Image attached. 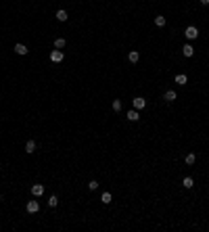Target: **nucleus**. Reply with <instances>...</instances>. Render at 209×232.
I'll use <instances>...</instances> for the list:
<instances>
[{
  "label": "nucleus",
  "instance_id": "nucleus-19",
  "mask_svg": "<svg viewBox=\"0 0 209 232\" xmlns=\"http://www.w3.org/2000/svg\"><path fill=\"white\" fill-rule=\"evenodd\" d=\"M101 201H103L104 205H109V203H111V192H103V197H101Z\"/></svg>",
  "mask_w": 209,
  "mask_h": 232
},
{
  "label": "nucleus",
  "instance_id": "nucleus-15",
  "mask_svg": "<svg viewBox=\"0 0 209 232\" xmlns=\"http://www.w3.org/2000/svg\"><path fill=\"white\" fill-rule=\"evenodd\" d=\"M65 44H67V42H65V38H57V40H55V48H59V50H61V48H65Z\"/></svg>",
  "mask_w": 209,
  "mask_h": 232
},
{
  "label": "nucleus",
  "instance_id": "nucleus-17",
  "mask_svg": "<svg viewBox=\"0 0 209 232\" xmlns=\"http://www.w3.org/2000/svg\"><path fill=\"white\" fill-rule=\"evenodd\" d=\"M155 25H157V27H163V25H165V17L157 15V17H155Z\"/></svg>",
  "mask_w": 209,
  "mask_h": 232
},
{
  "label": "nucleus",
  "instance_id": "nucleus-2",
  "mask_svg": "<svg viewBox=\"0 0 209 232\" xmlns=\"http://www.w3.org/2000/svg\"><path fill=\"white\" fill-rule=\"evenodd\" d=\"M132 105H134V109H136V111H140V109H144V107H146V101H144L142 96H136V98L132 101Z\"/></svg>",
  "mask_w": 209,
  "mask_h": 232
},
{
  "label": "nucleus",
  "instance_id": "nucleus-16",
  "mask_svg": "<svg viewBox=\"0 0 209 232\" xmlns=\"http://www.w3.org/2000/svg\"><path fill=\"white\" fill-rule=\"evenodd\" d=\"M184 161H186V165H192V163L197 161V157H195L192 153H188V155H186V157H184Z\"/></svg>",
  "mask_w": 209,
  "mask_h": 232
},
{
  "label": "nucleus",
  "instance_id": "nucleus-7",
  "mask_svg": "<svg viewBox=\"0 0 209 232\" xmlns=\"http://www.w3.org/2000/svg\"><path fill=\"white\" fill-rule=\"evenodd\" d=\"M15 52L23 57V55H27L29 50H27V46H25V44H21V42H19V44H15Z\"/></svg>",
  "mask_w": 209,
  "mask_h": 232
},
{
  "label": "nucleus",
  "instance_id": "nucleus-18",
  "mask_svg": "<svg viewBox=\"0 0 209 232\" xmlns=\"http://www.w3.org/2000/svg\"><path fill=\"white\" fill-rule=\"evenodd\" d=\"M57 205H59V199L55 197V195H52V197L48 199V207H52V209H55V207H57Z\"/></svg>",
  "mask_w": 209,
  "mask_h": 232
},
{
  "label": "nucleus",
  "instance_id": "nucleus-3",
  "mask_svg": "<svg viewBox=\"0 0 209 232\" xmlns=\"http://www.w3.org/2000/svg\"><path fill=\"white\" fill-rule=\"evenodd\" d=\"M50 61H52V63H61V61H63V50H52V52H50Z\"/></svg>",
  "mask_w": 209,
  "mask_h": 232
},
{
  "label": "nucleus",
  "instance_id": "nucleus-20",
  "mask_svg": "<svg viewBox=\"0 0 209 232\" xmlns=\"http://www.w3.org/2000/svg\"><path fill=\"white\" fill-rule=\"evenodd\" d=\"M111 107H113V111H121V101H119V98H115Z\"/></svg>",
  "mask_w": 209,
  "mask_h": 232
},
{
  "label": "nucleus",
  "instance_id": "nucleus-5",
  "mask_svg": "<svg viewBox=\"0 0 209 232\" xmlns=\"http://www.w3.org/2000/svg\"><path fill=\"white\" fill-rule=\"evenodd\" d=\"M32 195H34V197H42V195H44V186L42 184H34L32 186Z\"/></svg>",
  "mask_w": 209,
  "mask_h": 232
},
{
  "label": "nucleus",
  "instance_id": "nucleus-4",
  "mask_svg": "<svg viewBox=\"0 0 209 232\" xmlns=\"http://www.w3.org/2000/svg\"><path fill=\"white\" fill-rule=\"evenodd\" d=\"M176 98H178V94H176L174 90H167V92L163 94V101H165V103H174Z\"/></svg>",
  "mask_w": 209,
  "mask_h": 232
},
{
  "label": "nucleus",
  "instance_id": "nucleus-12",
  "mask_svg": "<svg viewBox=\"0 0 209 232\" xmlns=\"http://www.w3.org/2000/svg\"><path fill=\"white\" fill-rule=\"evenodd\" d=\"M34 151H36V140H27V144H25V153L32 155Z\"/></svg>",
  "mask_w": 209,
  "mask_h": 232
},
{
  "label": "nucleus",
  "instance_id": "nucleus-11",
  "mask_svg": "<svg viewBox=\"0 0 209 232\" xmlns=\"http://www.w3.org/2000/svg\"><path fill=\"white\" fill-rule=\"evenodd\" d=\"M128 119H130V121H138V119H140V113L136 111V109H132V111H128Z\"/></svg>",
  "mask_w": 209,
  "mask_h": 232
},
{
  "label": "nucleus",
  "instance_id": "nucleus-22",
  "mask_svg": "<svg viewBox=\"0 0 209 232\" xmlns=\"http://www.w3.org/2000/svg\"><path fill=\"white\" fill-rule=\"evenodd\" d=\"M201 4H205V6H207V4H209V0H201Z\"/></svg>",
  "mask_w": 209,
  "mask_h": 232
},
{
  "label": "nucleus",
  "instance_id": "nucleus-13",
  "mask_svg": "<svg viewBox=\"0 0 209 232\" xmlns=\"http://www.w3.org/2000/svg\"><path fill=\"white\" fill-rule=\"evenodd\" d=\"M186 82H188V78H186L184 73H178V75H176V84H180V86H184Z\"/></svg>",
  "mask_w": 209,
  "mask_h": 232
},
{
  "label": "nucleus",
  "instance_id": "nucleus-8",
  "mask_svg": "<svg viewBox=\"0 0 209 232\" xmlns=\"http://www.w3.org/2000/svg\"><path fill=\"white\" fill-rule=\"evenodd\" d=\"M182 55H184V57H192V55H195V48L190 46V44H184V46H182Z\"/></svg>",
  "mask_w": 209,
  "mask_h": 232
},
{
  "label": "nucleus",
  "instance_id": "nucleus-21",
  "mask_svg": "<svg viewBox=\"0 0 209 232\" xmlns=\"http://www.w3.org/2000/svg\"><path fill=\"white\" fill-rule=\"evenodd\" d=\"M88 188H90V190H96V188H98V182H96V180H90V182H88Z\"/></svg>",
  "mask_w": 209,
  "mask_h": 232
},
{
  "label": "nucleus",
  "instance_id": "nucleus-23",
  "mask_svg": "<svg viewBox=\"0 0 209 232\" xmlns=\"http://www.w3.org/2000/svg\"><path fill=\"white\" fill-rule=\"evenodd\" d=\"M0 199H2V195H0Z\"/></svg>",
  "mask_w": 209,
  "mask_h": 232
},
{
  "label": "nucleus",
  "instance_id": "nucleus-14",
  "mask_svg": "<svg viewBox=\"0 0 209 232\" xmlns=\"http://www.w3.org/2000/svg\"><path fill=\"white\" fill-rule=\"evenodd\" d=\"M57 21H67V11H57Z\"/></svg>",
  "mask_w": 209,
  "mask_h": 232
},
{
  "label": "nucleus",
  "instance_id": "nucleus-9",
  "mask_svg": "<svg viewBox=\"0 0 209 232\" xmlns=\"http://www.w3.org/2000/svg\"><path fill=\"white\" fill-rule=\"evenodd\" d=\"M182 186H184V188H192V186H195V180H192L190 176H186V178H182Z\"/></svg>",
  "mask_w": 209,
  "mask_h": 232
},
{
  "label": "nucleus",
  "instance_id": "nucleus-1",
  "mask_svg": "<svg viewBox=\"0 0 209 232\" xmlns=\"http://www.w3.org/2000/svg\"><path fill=\"white\" fill-rule=\"evenodd\" d=\"M184 36H186V40H197L199 38V29L195 27V25H190V27H186Z\"/></svg>",
  "mask_w": 209,
  "mask_h": 232
},
{
  "label": "nucleus",
  "instance_id": "nucleus-10",
  "mask_svg": "<svg viewBox=\"0 0 209 232\" xmlns=\"http://www.w3.org/2000/svg\"><path fill=\"white\" fill-rule=\"evenodd\" d=\"M138 59H140V52H138V50H132V52L128 55V61H130V63H138Z\"/></svg>",
  "mask_w": 209,
  "mask_h": 232
},
{
  "label": "nucleus",
  "instance_id": "nucleus-6",
  "mask_svg": "<svg viewBox=\"0 0 209 232\" xmlns=\"http://www.w3.org/2000/svg\"><path fill=\"white\" fill-rule=\"evenodd\" d=\"M27 211H29V213H38V211H40V203H38V201H29V203H27Z\"/></svg>",
  "mask_w": 209,
  "mask_h": 232
}]
</instances>
